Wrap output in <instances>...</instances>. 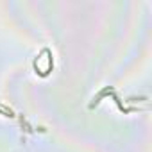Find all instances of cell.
<instances>
[{"instance_id": "3957f363", "label": "cell", "mask_w": 152, "mask_h": 152, "mask_svg": "<svg viewBox=\"0 0 152 152\" xmlns=\"http://www.w3.org/2000/svg\"><path fill=\"white\" fill-rule=\"evenodd\" d=\"M143 100H147V97H138V99L136 97H131L127 102H143Z\"/></svg>"}, {"instance_id": "7a4b0ae2", "label": "cell", "mask_w": 152, "mask_h": 152, "mask_svg": "<svg viewBox=\"0 0 152 152\" xmlns=\"http://www.w3.org/2000/svg\"><path fill=\"white\" fill-rule=\"evenodd\" d=\"M0 115H2V116H7V118H15V116H16L15 111H13L11 107L4 106V104H0Z\"/></svg>"}, {"instance_id": "6da1fadb", "label": "cell", "mask_w": 152, "mask_h": 152, "mask_svg": "<svg viewBox=\"0 0 152 152\" xmlns=\"http://www.w3.org/2000/svg\"><path fill=\"white\" fill-rule=\"evenodd\" d=\"M113 93H115V90H113V88H109V86H107V88H104V90H100V91L97 93V97L93 99V102L90 104V109H93L95 106H99V104H100V100H102L106 95H113Z\"/></svg>"}]
</instances>
